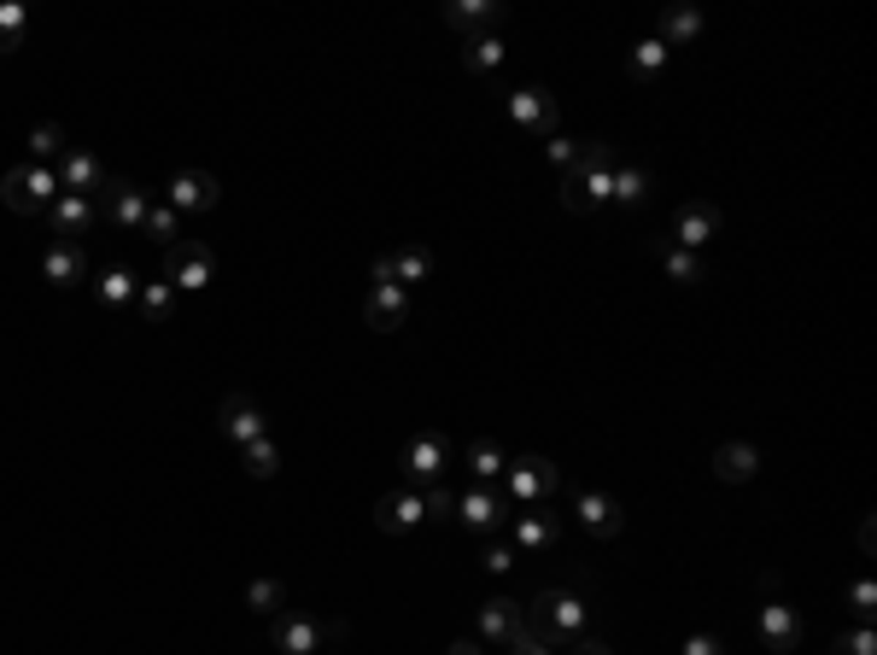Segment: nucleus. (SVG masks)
I'll return each instance as SVG.
<instances>
[{
	"mask_svg": "<svg viewBox=\"0 0 877 655\" xmlns=\"http://www.w3.org/2000/svg\"><path fill=\"white\" fill-rule=\"evenodd\" d=\"M509 118H520V123H538V129H545V123H550L545 94H538V88H520L515 100H509Z\"/></svg>",
	"mask_w": 877,
	"mask_h": 655,
	"instance_id": "nucleus-21",
	"label": "nucleus"
},
{
	"mask_svg": "<svg viewBox=\"0 0 877 655\" xmlns=\"http://www.w3.org/2000/svg\"><path fill=\"white\" fill-rule=\"evenodd\" d=\"M445 468H451V451H445L439 434H421V439L404 445V474L409 480H439Z\"/></svg>",
	"mask_w": 877,
	"mask_h": 655,
	"instance_id": "nucleus-11",
	"label": "nucleus"
},
{
	"mask_svg": "<svg viewBox=\"0 0 877 655\" xmlns=\"http://www.w3.org/2000/svg\"><path fill=\"white\" fill-rule=\"evenodd\" d=\"M720 474L725 480H749L755 474V451H749V445H725V451H720Z\"/></svg>",
	"mask_w": 877,
	"mask_h": 655,
	"instance_id": "nucleus-25",
	"label": "nucleus"
},
{
	"mask_svg": "<svg viewBox=\"0 0 877 655\" xmlns=\"http://www.w3.org/2000/svg\"><path fill=\"white\" fill-rule=\"evenodd\" d=\"M451 655H486V649H474V644H457Z\"/></svg>",
	"mask_w": 877,
	"mask_h": 655,
	"instance_id": "nucleus-33",
	"label": "nucleus"
},
{
	"mask_svg": "<svg viewBox=\"0 0 877 655\" xmlns=\"http://www.w3.org/2000/svg\"><path fill=\"white\" fill-rule=\"evenodd\" d=\"M59 153H65L59 123H35V129H30V164H53Z\"/></svg>",
	"mask_w": 877,
	"mask_h": 655,
	"instance_id": "nucleus-18",
	"label": "nucleus"
},
{
	"mask_svg": "<svg viewBox=\"0 0 877 655\" xmlns=\"http://www.w3.org/2000/svg\"><path fill=\"white\" fill-rule=\"evenodd\" d=\"M53 171H59V187H65V194H88V199H95L100 187H106L100 159H95V153H83V146H65Z\"/></svg>",
	"mask_w": 877,
	"mask_h": 655,
	"instance_id": "nucleus-9",
	"label": "nucleus"
},
{
	"mask_svg": "<svg viewBox=\"0 0 877 655\" xmlns=\"http://www.w3.org/2000/svg\"><path fill=\"white\" fill-rule=\"evenodd\" d=\"M275 462H282V451H275V439H270V434L246 445V474H252V480H270V474H275Z\"/></svg>",
	"mask_w": 877,
	"mask_h": 655,
	"instance_id": "nucleus-23",
	"label": "nucleus"
},
{
	"mask_svg": "<svg viewBox=\"0 0 877 655\" xmlns=\"http://www.w3.org/2000/svg\"><path fill=\"white\" fill-rule=\"evenodd\" d=\"M363 316H369L375 328H404V316H409V293L398 287V281H375V293H369Z\"/></svg>",
	"mask_w": 877,
	"mask_h": 655,
	"instance_id": "nucleus-12",
	"label": "nucleus"
},
{
	"mask_svg": "<svg viewBox=\"0 0 877 655\" xmlns=\"http://www.w3.org/2000/svg\"><path fill=\"white\" fill-rule=\"evenodd\" d=\"M550 485H556V468H550L545 457H520V462H509V492H515L520 503L545 498Z\"/></svg>",
	"mask_w": 877,
	"mask_h": 655,
	"instance_id": "nucleus-13",
	"label": "nucleus"
},
{
	"mask_svg": "<svg viewBox=\"0 0 877 655\" xmlns=\"http://www.w3.org/2000/svg\"><path fill=\"white\" fill-rule=\"evenodd\" d=\"M340 626H328V621H316V614H275V649L282 655H322L328 649V638Z\"/></svg>",
	"mask_w": 877,
	"mask_h": 655,
	"instance_id": "nucleus-3",
	"label": "nucleus"
},
{
	"mask_svg": "<svg viewBox=\"0 0 877 655\" xmlns=\"http://www.w3.org/2000/svg\"><path fill=\"white\" fill-rule=\"evenodd\" d=\"M59 171L53 164H18V171H7V182H0V199L12 205V211H47L53 199H59Z\"/></svg>",
	"mask_w": 877,
	"mask_h": 655,
	"instance_id": "nucleus-2",
	"label": "nucleus"
},
{
	"mask_svg": "<svg viewBox=\"0 0 877 655\" xmlns=\"http://www.w3.org/2000/svg\"><path fill=\"white\" fill-rule=\"evenodd\" d=\"M95 217H100V205L88 199V194H59V199L47 205V222L59 229V240H83V229Z\"/></svg>",
	"mask_w": 877,
	"mask_h": 655,
	"instance_id": "nucleus-10",
	"label": "nucleus"
},
{
	"mask_svg": "<svg viewBox=\"0 0 877 655\" xmlns=\"http://www.w3.org/2000/svg\"><path fill=\"white\" fill-rule=\"evenodd\" d=\"M469 468H474L480 480H492V474H503L509 462H503V451H497V445H486V439H480V445H469Z\"/></svg>",
	"mask_w": 877,
	"mask_h": 655,
	"instance_id": "nucleus-26",
	"label": "nucleus"
},
{
	"mask_svg": "<svg viewBox=\"0 0 877 655\" xmlns=\"http://www.w3.org/2000/svg\"><path fill=\"white\" fill-rule=\"evenodd\" d=\"M246 603H252L257 614H270V621H275V614H282V609H287V586H282V579H252V591H246Z\"/></svg>",
	"mask_w": 877,
	"mask_h": 655,
	"instance_id": "nucleus-17",
	"label": "nucleus"
},
{
	"mask_svg": "<svg viewBox=\"0 0 877 655\" xmlns=\"http://www.w3.org/2000/svg\"><path fill=\"white\" fill-rule=\"evenodd\" d=\"M480 626H486V638H497V644H509V638H520V632H527L520 609H515V603H503V597L480 609Z\"/></svg>",
	"mask_w": 877,
	"mask_h": 655,
	"instance_id": "nucleus-14",
	"label": "nucleus"
},
{
	"mask_svg": "<svg viewBox=\"0 0 877 655\" xmlns=\"http://www.w3.org/2000/svg\"><path fill=\"white\" fill-rule=\"evenodd\" d=\"M451 24L474 30V24H492V7H451Z\"/></svg>",
	"mask_w": 877,
	"mask_h": 655,
	"instance_id": "nucleus-30",
	"label": "nucleus"
},
{
	"mask_svg": "<svg viewBox=\"0 0 877 655\" xmlns=\"http://www.w3.org/2000/svg\"><path fill=\"white\" fill-rule=\"evenodd\" d=\"M690 655H714V644H708V638H697V644H690Z\"/></svg>",
	"mask_w": 877,
	"mask_h": 655,
	"instance_id": "nucleus-32",
	"label": "nucleus"
},
{
	"mask_svg": "<svg viewBox=\"0 0 877 655\" xmlns=\"http://www.w3.org/2000/svg\"><path fill=\"white\" fill-rule=\"evenodd\" d=\"M164 281H171L176 293H199L217 281V252L205 247L199 234H182L176 247H164Z\"/></svg>",
	"mask_w": 877,
	"mask_h": 655,
	"instance_id": "nucleus-1",
	"label": "nucleus"
},
{
	"mask_svg": "<svg viewBox=\"0 0 877 655\" xmlns=\"http://www.w3.org/2000/svg\"><path fill=\"white\" fill-rule=\"evenodd\" d=\"M42 275L53 281V287H77V281H88V247L83 240H47Z\"/></svg>",
	"mask_w": 877,
	"mask_h": 655,
	"instance_id": "nucleus-8",
	"label": "nucleus"
},
{
	"mask_svg": "<svg viewBox=\"0 0 877 655\" xmlns=\"http://www.w3.org/2000/svg\"><path fill=\"white\" fill-rule=\"evenodd\" d=\"M469 70H497V59H503V42H492V35H480V42H469Z\"/></svg>",
	"mask_w": 877,
	"mask_h": 655,
	"instance_id": "nucleus-27",
	"label": "nucleus"
},
{
	"mask_svg": "<svg viewBox=\"0 0 877 655\" xmlns=\"http://www.w3.org/2000/svg\"><path fill=\"white\" fill-rule=\"evenodd\" d=\"M427 521V492H416V485H404V492H386L375 503V527L381 533H409Z\"/></svg>",
	"mask_w": 877,
	"mask_h": 655,
	"instance_id": "nucleus-5",
	"label": "nucleus"
},
{
	"mask_svg": "<svg viewBox=\"0 0 877 655\" xmlns=\"http://www.w3.org/2000/svg\"><path fill=\"white\" fill-rule=\"evenodd\" d=\"M427 270H434V258H427L421 247H404L398 258H392V275H398V287H409V281H421Z\"/></svg>",
	"mask_w": 877,
	"mask_h": 655,
	"instance_id": "nucleus-24",
	"label": "nucleus"
},
{
	"mask_svg": "<svg viewBox=\"0 0 877 655\" xmlns=\"http://www.w3.org/2000/svg\"><path fill=\"white\" fill-rule=\"evenodd\" d=\"M585 655H609V649H585Z\"/></svg>",
	"mask_w": 877,
	"mask_h": 655,
	"instance_id": "nucleus-34",
	"label": "nucleus"
},
{
	"mask_svg": "<svg viewBox=\"0 0 877 655\" xmlns=\"http://www.w3.org/2000/svg\"><path fill=\"white\" fill-rule=\"evenodd\" d=\"M580 521H585L591 533H614V527H621V510H614L609 498L591 492V498H580Z\"/></svg>",
	"mask_w": 877,
	"mask_h": 655,
	"instance_id": "nucleus-19",
	"label": "nucleus"
},
{
	"mask_svg": "<svg viewBox=\"0 0 877 655\" xmlns=\"http://www.w3.org/2000/svg\"><path fill=\"white\" fill-rule=\"evenodd\" d=\"M509 561H515V556H509V550H503V545H497V550L486 556V568H492V574H503V568H509Z\"/></svg>",
	"mask_w": 877,
	"mask_h": 655,
	"instance_id": "nucleus-31",
	"label": "nucleus"
},
{
	"mask_svg": "<svg viewBox=\"0 0 877 655\" xmlns=\"http://www.w3.org/2000/svg\"><path fill=\"white\" fill-rule=\"evenodd\" d=\"M164 205H171L176 217L211 211V205H217V176H205V171H182V176H171V194H164Z\"/></svg>",
	"mask_w": 877,
	"mask_h": 655,
	"instance_id": "nucleus-6",
	"label": "nucleus"
},
{
	"mask_svg": "<svg viewBox=\"0 0 877 655\" xmlns=\"http://www.w3.org/2000/svg\"><path fill=\"white\" fill-rule=\"evenodd\" d=\"M217 416H222V434H229V439L240 445V451H246L252 439H264V434H270V416H264V410H257V404L246 399V392L222 399V410H217Z\"/></svg>",
	"mask_w": 877,
	"mask_h": 655,
	"instance_id": "nucleus-7",
	"label": "nucleus"
},
{
	"mask_svg": "<svg viewBox=\"0 0 877 655\" xmlns=\"http://www.w3.org/2000/svg\"><path fill=\"white\" fill-rule=\"evenodd\" d=\"M95 205H100L106 222H118V229H141L146 211H153V199H146L135 182H118V176H106V187L95 194Z\"/></svg>",
	"mask_w": 877,
	"mask_h": 655,
	"instance_id": "nucleus-4",
	"label": "nucleus"
},
{
	"mask_svg": "<svg viewBox=\"0 0 877 655\" xmlns=\"http://www.w3.org/2000/svg\"><path fill=\"white\" fill-rule=\"evenodd\" d=\"M322 655H328V649H322Z\"/></svg>",
	"mask_w": 877,
	"mask_h": 655,
	"instance_id": "nucleus-35",
	"label": "nucleus"
},
{
	"mask_svg": "<svg viewBox=\"0 0 877 655\" xmlns=\"http://www.w3.org/2000/svg\"><path fill=\"white\" fill-rule=\"evenodd\" d=\"M95 293L106 298L111 310H123V305H135V298H141V281L129 275V270H106V275H95Z\"/></svg>",
	"mask_w": 877,
	"mask_h": 655,
	"instance_id": "nucleus-16",
	"label": "nucleus"
},
{
	"mask_svg": "<svg viewBox=\"0 0 877 655\" xmlns=\"http://www.w3.org/2000/svg\"><path fill=\"white\" fill-rule=\"evenodd\" d=\"M135 305H141L146 316H158V323H164V316H171V310H176V287H171V281H146V287H141V298H135Z\"/></svg>",
	"mask_w": 877,
	"mask_h": 655,
	"instance_id": "nucleus-22",
	"label": "nucleus"
},
{
	"mask_svg": "<svg viewBox=\"0 0 877 655\" xmlns=\"http://www.w3.org/2000/svg\"><path fill=\"white\" fill-rule=\"evenodd\" d=\"M457 510H462V521H469V527L486 533V527H497V521H503V498H497V492H486V485H474V492L462 498Z\"/></svg>",
	"mask_w": 877,
	"mask_h": 655,
	"instance_id": "nucleus-15",
	"label": "nucleus"
},
{
	"mask_svg": "<svg viewBox=\"0 0 877 655\" xmlns=\"http://www.w3.org/2000/svg\"><path fill=\"white\" fill-rule=\"evenodd\" d=\"M141 229L153 234L158 247H176V240H182V217L171 211V205H153V211H146V222H141Z\"/></svg>",
	"mask_w": 877,
	"mask_h": 655,
	"instance_id": "nucleus-20",
	"label": "nucleus"
},
{
	"mask_svg": "<svg viewBox=\"0 0 877 655\" xmlns=\"http://www.w3.org/2000/svg\"><path fill=\"white\" fill-rule=\"evenodd\" d=\"M708 229H714V211H697V205H690V211L679 217V240H690V247H702Z\"/></svg>",
	"mask_w": 877,
	"mask_h": 655,
	"instance_id": "nucleus-28",
	"label": "nucleus"
},
{
	"mask_svg": "<svg viewBox=\"0 0 877 655\" xmlns=\"http://www.w3.org/2000/svg\"><path fill=\"white\" fill-rule=\"evenodd\" d=\"M767 632H772V644H790V638H796L790 609H767Z\"/></svg>",
	"mask_w": 877,
	"mask_h": 655,
	"instance_id": "nucleus-29",
	"label": "nucleus"
}]
</instances>
